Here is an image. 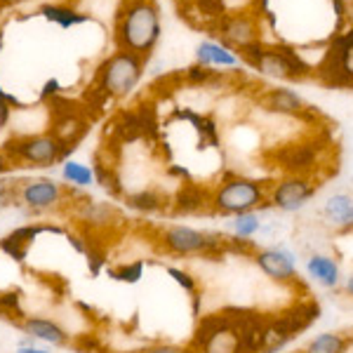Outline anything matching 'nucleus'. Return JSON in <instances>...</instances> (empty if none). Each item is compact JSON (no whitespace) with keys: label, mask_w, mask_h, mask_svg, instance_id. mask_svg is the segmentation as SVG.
Here are the masks:
<instances>
[{"label":"nucleus","mask_w":353,"mask_h":353,"mask_svg":"<svg viewBox=\"0 0 353 353\" xmlns=\"http://www.w3.org/2000/svg\"><path fill=\"white\" fill-rule=\"evenodd\" d=\"M241 57L245 64L252 66L259 76L276 78V81L301 83L316 76V71L301 59L299 52H294L292 48H283V45H250V48L243 50Z\"/></svg>","instance_id":"obj_3"},{"label":"nucleus","mask_w":353,"mask_h":353,"mask_svg":"<svg viewBox=\"0 0 353 353\" xmlns=\"http://www.w3.org/2000/svg\"><path fill=\"white\" fill-rule=\"evenodd\" d=\"M116 132L121 134V139H125V141H134V139H139V137H144V125H141L137 111H128L118 118Z\"/></svg>","instance_id":"obj_27"},{"label":"nucleus","mask_w":353,"mask_h":353,"mask_svg":"<svg viewBox=\"0 0 353 353\" xmlns=\"http://www.w3.org/2000/svg\"><path fill=\"white\" fill-rule=\"evenodd\" d=\"M210 208V196L203 186L198 184H181V189L176 191V196L172 198V212L174 214H193L201 212V210Z\"/></svg>","instance_id":"obj_17"},{"label":"nucleus","mask_w":353,"mask_h":353,"mask_svg":"<svg viewBox=\"0 0 353 353\" xmlns=\"http://www.w3.org/2000/svg\"><path fill=\"white\" fill-rule=\"evenodd\" d=\"M88 266H90V273L92 276H99L101 269H104V264H106V252H104V248H99V245H94V243H90L88 241Z\"/></svg>","instance_id":"obj_31"},{"label":"nucleus","mask_w":353,"mask_h":353,"mask_svg":"<svg viewBox=\"0 0 353 353\" xmlns=\"http://www.w3.org/2000/svg\"><path fill=\"white\" fill-rule=\"evenodd\" d=\"M21 327L26 330L28 337L43 339V341H48V344H54V346H64L66 341H68V334L64 332V330H61L52 321H45V318H26Z\"/></svg>","instance_id":"obj_19"},{"label":"nucleus","mask_w":353,"mask_h":353,"mask_svg":"<svg viewBox=\"0 0 353 353\" xmlns=\"http://www.w3.org/2000/svg\"><path fill=\"white\" fill-rule=\"evenodd\" d=\"M144 269H146V261L144 259H137L132 264H125V266H118V269H106V276L111 281H121V283H139L144 278Z\"/></svg>","instance_id":"obj_25"},{"label":"nucleus","mask_w":353,"mask_h":353,"mask_svg":"<svg viewBox=\"0 0 353 353\" xmlns=\"http://www.w3.org/2000/svg\"><path fill=\"white\" fill-rule=\"evenodd\" d=\"M3 191H5V189H0V193H3Z\"/></svg>","instance_id":"obj_44"},{"label":"nucleus","mask_w":353,"mask_h":353,"mask_svg":"<svg viewBox=\"0 0 353 353\" xmlns=\"http://www.w3.org/2000/svg\"><path fill=\"white\" fill-rule=\"evenodd\" d=\"M83 217L90 224H109L113 217V208L106 203H94V201H85L83 203Z\"/></svg>","instance_id":"obj_29"},{"label":"nucleus","mask_w":353,"mask_h":353,"mask_svg":"<svg viewBox=\"0 0 353 353\" xmlns=\"http://www.w3.org/2000/svg\"><path fill=\"white\" fill-rule=\"evenodd\" d=\"M8 168H10V165H8V158H5L3 153H0V174L8 172Z\"/></svg>","instance_id":"obj_41"},{"label":"nucleus","mask_w":353,"mask_h":353,"mask_svg":"<svg viewBox=\"0 0 353 353\" xmlns=\"http://www.w3.org/2000/svg\"><path fill=\"white\" fill-rule=\"evenodd\" d=\"M196 59L201 66L208 68H238L243 64V57L236 50L217 41H203L196 48Z\"/></svg>","instance_id":"obj_15"},{"label":"nucleus","mask_w":353,"mask_h":353,"mask_svg":"<svg viewBox=\"0 0 353 353\" xmlns=\"http://www.w3.org/2000/svg\"><path fill=\"white\" fill-rule=\"evenodd\" d=\"M264 229V219H261V210L257 212H245L238 217H231V231L233 238H241V241H252L257 233Z\"/></svg>","instance_id":"obj_22"},{"label":"nucleus","mask_w":353,"mask_h":353,"mask_svg":"<svg viewBox=\"0 0 353 353\" xmlns=\"http://www.w3.org/2000/svg\"><path fill=\"white\" fill-rule=\"evenodd\" d=\"M0 318H8V321H17L24 325L26 313L21 309V297L19 292H3L0 294Z\"/></svg>","instance_id":"obj_26"},{"label":"nucleus","mask_w":353,"mask_h":353,"mask_svg":"<svg viewBox=\"0 0 353 353\" xmlns=\"http://www.w3.org/2000/svg\"><path fill=\"white\" fill-rule=\"evenodd\" d=\"M17 353H48V351H41V349H33V346H21Z\"/></svg>","instance_id":"obj_42"},{"label":"nucleus","mask_w":353,"mask_h":353,"mask_svg":"<svg viewBox=\"0 0 353 353\" xmlns=\"http://www.w3.org/2000/svg\"><path fill=\"white\" fill-rule=\"evenodd\" d=\"M346 21L353 26V0H349V5H346Z\"/></svg>","instance_id":"obj_40"},{"label":"nucleus","mask_w":353,"mask_h":353,"mask_svg":"<svg viewBox=\"0 0 353 353\" xmlns=\"http://www.w3.org/2000/svg\"><path fill=\"white\" fill-rule=\"evenodd\" d=\"M85 132H88V121H85L83 116L59 118V121H52V128H50V134H52L64 149H76V144L83 139Z\"/></svg>","instance_id":"obj_18"},{"label":"nucleus","mask_w":353,"mask_h":353,"mask_svg":"<svg viewBox=\"0 0 353 353\" xmlns=\"http://www.w3.org/2000/svg\"><path fill=\"white\" fill-rule=\"evenodd\" d=\"M59 81L57 78H50L48 83L43 85V92H41V99H50V97H57L59 94Z\"/></svg>","instance_id":"obj_35"},{"label":"nucleus","mask_w":353,"mask_h":353,"mask_svg":"<svg viewBox=\"0 0 353 353\" xmlns=\"http://www.w3.org/2000/svg\"><path fill=\"white\" fill-rule=\"evenodd\" d=\"M321 217L332 231H351L353 229V193L337 191L325 198L321 208Z\"/></svg>","instance_id":"obj_13"},{"label":"nucleus","mask_w":353,"mask_h":353,"mask_svg":"<svg viewBox=\"0 0 353 353\" xmlns=\"http://www.w3.org/2000/svg\"><path fill=\"white\" fill-rule=\"evenodd\" d=\"M161 10L153 0H123L116 14L118 50L146 59L161 41Z\"/></svg>","instance_id":"obj_1"},{"label":"nucleus","mask_w":353,"mask_h":353,"mask_svg":"<svg viewBox=\"0 0 353 353\" xmlns=\"http://www.w3.org/2000/svg\"><path fill=\"white\" fill-rule=\"evenodd\" d=\"M0 250H3V252L8 254L10 259L19 261V264L26 259V252H28V248H21V245H14L12 241H8V238H3V241H0Z\"/></svg>","instance_id":"obj_33"},{"label":"nucleus","mask_w":353,"mask_h":353,"mask_svg":"<svg viewBox=\"0 0 353 353\" xmlns=\"http://www.w3.org/2000/svg\"><path fill=\"white\" fill-rule=\"evenodd\" d=\"M10 106H21V104H19V99H17V97L8 94L3 88H0V128L10 121V113H12Z\"/></svg>","instance_id":"obj_32"},{"label":"nucleus","mask_w":353,"mask_h":353,"mask_svg":"<svg viewBox=\"0 0 353 353\" xmlns=\"http://www.w3.org/2000/svg\"><path fill=\"white\" fill-rule=\"evenodd\" d=\"M261 17L254 12H226L217 21V33L221 43L229 48H238L243 52L250 45L261 43Z\"/></svg>","instance_id":"obj_10"},{"label":"nucleus","mask_w":353,"mask_h":353,"mask_svg":"<svg viewBox=\"0 0 353 353\" xmlns=\"http://www.w3.org/2000/svg\"><path fill=\"white\" fill-rule=\"evenodd\" d=\"M161 245L168 254L174 257H219V254L229 252L231 238L221 236L217 231H201L193 226L172 224L163 231Z\"/></svg>","instance_id":"obj_4"},{"label":"nucleus","mask_w":353,"mask_h":353,"mask_svg":"<svg viewBox=\"0 0 353 353\" xmlns=\"http://www.w3.org/2000/svg\"><path fill=\"white\" fill-rule=\"evenodd\" d=\"M259 104L266 111L288 118H306L311 113L306 101L290 88H266L264 94L259 97Z\"/></svg>","instance_id":"obj_12"},{"label":"nucleus","mask_w":353,"mask_h":353,"mask_svg":"<svg viewBox=\"0 0 353 353\" xmlns=\"http://www.w3.org/2000/svg\"><path fill=\"white\" fill-rule=\"evenodd\" d=\"M269 184L250 176L226 174L221 184L210 193V210L221 217H238L245 212L269 210Z\"/></svg>","instance_id":"obj_2"},{"label":"nucleus","mask_w":353,"mask_h":353,"mask_svg":"<svg viewBox=\"0 0 353 353\" xmlns=\"http://www.w3.org/2000/svg\"><path fill=\"white\" fill-rule=\"evenodd\" d=\"M306 273L318 288L323 290H337L341 288V266L339 261L332 257V254L325 252H313L309 259H306Z\"/></svg>","instance_id":"obj_14"},{"label":"nucleus","mask_w":353,"mask_h":353,"mask_svg":"<svg viewBox=\"0 0 353 353\" xmlns=\"http://www.w3.org/2000/svg\"><path fill=\"white\" fill-rule=\"evenodd\" d=\"M141 353H193L189 346H174V344H158L151 346V349L141 351Z\"/></svg>","instance_id":"obj_34"},{"label":"nucleus","mask_w":353,"mask_h":353,"mask_svg":"<svg viewBox=\"0 0 353 353\" xmlns=\"http://www.w3.org/2000/svg\"><path fill=\"white\" fill-rule=\"evenodd\" d=\"M64 179L73 186H90L94 181V170L83 163L68 161L64 165Z\"/></svg>","instance_id":"obj_28"},{"label":"nucleus","mask_w":353,"mask_h":353,"mask_svg":"<svg viewBox=\"0 0 353 353\" xmlns=\"http://www.w3.org/2000/svg\"><path fill=\"white\" fill-rule=\"evenodd\" d=\"M5 153L12 161H24L33 165H52L64 158V146L52 134L41 137H14L5 141Z\"/></svg>","instance_id":"obj_9"},{"label":"nucleus","mask_w":353,"mask_h":353,"mask_svg":"<svg viewBox=\"0 0 353 353\" xmlns=\"http://www.w3.org/2000/svg\"><path fill=\"white\" fill-rule=\"evenodd\" d=\"M141 73H144V59L130 52H113L97 71V85L109 97H128L139 85Z\"/></svg>","instance_id":"obj_5"},{"label":"nucleus","mask_w":353,"mask_h":353,"mask_svg":"<svg viewBox=\"0 0 353 353\" xmlns=\"http://www.w3.org/2000/svg\"><path fill=\"white\" fill-rule=\"evenodd\" d=\"M68 243L73 245V250H76V252H81V254L88 252V243H81V238H78V236H68Z\"/></svg>","instance_id":"obj_38"},{"label":"nucleus","mask_w":353,"mask_h":353,"mask_svg":"<svg viewBox=\"0 0 353 353\" xmlns=\"http://www.w3.org/2000/svg\"><path fill=\"white\" fill-rule=\"evenodd\" d=\"M97 339L94 337H88V334H85V337H81V341H78V351H83V353H94L97 351Z\"/></svg>","instance_id":"obj_36"},{"label":"nucleus","mask_w":353,"mask_h":353,"mask_svg":"<svg viewBox=\"0 0 353 353\" xmlns=\"http://www.w3.org/2000/svg\"><path fill=\"white\" fill-rule=\"evenodd\" d=\"M341 290H344L346 297L353 299V273H349V276H346L344 281H341Z\"/></svg>","instance_id":"obj_39"},{"label":"nucleus","mask_w":353,"mask_h":353,"mask_svg":"<svg viewBox=\"0 0 353 353\" xmlns=\"http://www.w3.org/2000/svg\"><path fill=\"white\" fill-rule=\"evenodd\" d=\"M316 76L325 85L353 88V26L330 38V48L316 68Z\"/></svg>","instance_id":"obj_6"},{"label":"nucleus","mask_w":353,"mask_h":353,"mask_svg":"<svg viewBox=\"0 0 353 353\" xmlns=\"http://www.w3.org/2000/svg\"><path fill=\"white\" fill-rule=\"evenodd\" d=\"M351 346V339L341 332H321L316 334L301 353H346Z\"/></svg>","instance_id":"obj_20"},{"label":"nucleus","mask_w":353,"mask_h":353,"mask_svg":"<svg viewBox=\"0 0 353 353\" xmlns=\"http://www.w3.org/2000/svg\"><path fill=\"white\" fill-rule=\"evenodd\" d=\"M318 163H321L318 141H294V144H285L276 149V168H281L285 174L311 176Z\"/></svg>","instance_id":"obj_11"},{"label":"nucleus","mask_w":353,"mask_h":353,"mask_svg":"<svg viewBox=\"0 0 353 353\" xmlns=\"http://www.w3.org/2000/svg\"><path fill=\"white\" fill-rule=\"evenodd\" d=\"M168 276L184 290L186 294H191V301H193V316H201V292H198V281L191 276L189 271L184 269H176V266H168Z\"/></svg>","instance_id":"obj_24"},{"label":"nucleus","mask_w":353,"mask_h":353,"mask_svg":"<svg viewBox=\"0 0 353 353\" xmlns=\"http://www.w3.org/2000/svg\"><path fill=\"white\" fill-rule=\"evenodd\" d=\"M41 14L45 17V19L59 24L61 28H71L76 24H85V21H90V14H78V12H73L71 8H64V5H43Z\"/></svg>","instance_id":"obj_23"},{"label":"nucleus","mask_w":353,"mask_h":353,"mask_svg":"<svg viewBox=\"0 0 353 353\" xmlns=\"http://www.w3.org/2000/svg\"><path fill=\"white\" fill-rule=\"evenodd\" d=\"M193 8H196L203 17L214 19V21H219L221 17L226 14V3H224V0H193Z\"/></svg>","instance_id":"obj_30"},{"label":"nucleus","mask_w":353,"mask_h":353,"mask_svg":"<svg viewBox=\"0 0 353 353\" xmlns=\"http://www.w3.org/2000/svg\"><path fill=\"white\" fill-rule=\"evenodd\" d=\"M252 261L269 281L278 285H299L297 254L288 245H266L252 252Z\"/></svg>","instance_id":"obj_8"},{"label":"nucleus","mask_w":353,"mask_h":353,"mask_svg":"<svg viewBox=\"0 0 353 353\" xmlns=\"http://www.w3.org/2000/svg\"><path fill=\"white\" fill-rule=\"evenodd\" d=\"M12 3H19V0H0V5H12Z\"/></svg>","instance_id":"obj_43"},{"label":"nucleus","mask_w":353,"mask_h":353,"mask_svg":"<svg viewBox=\"0 0 353 353\" xmlns=\"http://www.w3.org/2000/svg\"><path fill=\"white\" fill-rule=\"evenodd\" d=\"M318 193V181L306 174H285L269 189V205L278 212L294 214Z\"/></svg>","instance_id":"obj_7"},{"label":"nucleus","mask_w":353,"mask_h":353,"mask_svg":"<svg viewBox=\"0 0 353 353\" xmlns=\"http://www.w3.org/2000/svg\"><path fill=\"white\" fill-rule=\"evenodd\" d=\"M125 203H128V208L137 210V212H146V214L161 212V210L168 208V198L161 196V193L153 191V189L128 193V196H125Z\"/></svg>","instance_id":"obj_21"},{"label":"nucleus","mask_w":353,"mask_h":353,"mask_svg":"<svg viewBox=\"0 0 353 353\" xmlns=\"http://www.w3.org/2000/svg\"><path fill=\"white\" fill-rule=\"evenodd\" d=\"M168 174H172V176H179L181 181H184V179H189V170H186V168H179V165H170Z\"/></svg>","instance_id":"obj_37"},{"label":"nucleus","mask_w":353,"mask_h":353,"mask_svg":"<svg viewBox=\"0 0 353 353\" xmlns=\"http://www.w3.org/2000/svg\"><path fill=\"white\" fill-rule=\"evenodd\" d=\"M21 201L31 210H48L61 201V186L54 184L52 179H38L28 181L21 189Z\"/></svg>","instance_id":"obj_16"}]
</instances>
